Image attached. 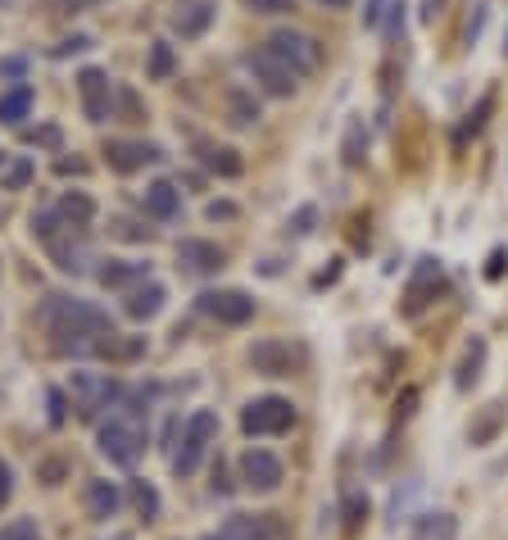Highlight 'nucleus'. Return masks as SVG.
Instances as JSON below:
<instances>
[{
  "label": "nucleus",
  "instance_id": "f257e3e1",
  "mask_svg": "<svg viewBox=\"0 0 508 540\" xmlns=\"http://www.w3.org/2000/svg\"><path fill=\"white\" fill-rule=\"evenodd\" d=\"M41 327L55 336V350L64 354H87L96 350L105 336H114V323H109L105 309L87 305V300H73V295H50L41 305Z\"/></svg>",
  "mask_w": 508,
  "mask_h": 540
},
{
  "label": "nucleus",
  "instance_id": "f03ea898",
  "mask_svg": "<svg viewBox=\"0 0 508 540\" xmlns=\"http://www.w3.org/2000/svg\"><path fill=\"white\" fill-rule=\"evenodd\" d=\"M264 50L277 59V64H286L295 78H304V73H313L318 64H323V46H318L309 32H295V28H277L273 37L264 41Z\"/></svg>",
  "mask_w": 508,
  "mask_h": 540
},
{
  "label": "nucleus",
  "instance_id": "7ed1b4c3",
  "mask_svg": "<svg viewBox=\"0 0 508 540\" xmlns=\"http://www.w3.org/2000/svg\"><path fill=\"white\" fill-rule=\"evenodd\" d=\"M241 427L250 436H282L295 427V404L282 400V395H259V400L245 404Z\"/></svg>",
  "mask_w": 508,
  "mask_h": 540
},
{
  "label": "nucleus",
  "instance_id": "20e7f679",
  "mask_svg": "<svg viewBox=\"0 0 508 540\" xmlns=\"http://www.w3.org/2000/svg\"><path fill=\"white\" fill-rule=\"evenodd\" d=\"M214 436H218V413L200 409L196 418L182 427V450H177V459H173L177 477H191V472L200 468V459H205V450L214 445Z\"/></svg>",
  "mask_w": 508,
  "mask_h": 540
},
{
  "label": "nucleus",
  "instance_id": "39448f33",
  "mask_svg": "<svg viewBox=\"0 0 508 540\" xmlns=\"http://www.w3.org/2000/svg\"><path fill=\"white\" fill-rule=\"evenodd\" d=\"M100 454L109 463H137L146 454V432H141L132 418H109L100 427Z\"/></svg>",
  "mask_w": 508,
  "mask_h": 540
},
{
  "label": "nucleus",
  "instance_id": "423d86ee",
  "mask_svg": "<svg viewBox=\"0 0 508 540\" xmlns=\"http://www.w3.org/2000/svg\"><path fill=\"white\" fill-rule=\"evenodd\" d=\"M250 364L254 373H264V377H295L304 368V350L291 341H254Z\"/></svg>",
  "mask_w": 508,
  "mask_h": 540
},
{
  "label": "nucleus",
  "instance_id": "0eeeda50",
  "mask_svg": "<svg viewBox=\"0 0 508 540\" xmlns=\"http://www.w3.org/2000/svg\"><path fill=\"white\" fill-rule=\"evenodd\" d=\"M218 540H291L282 513H232Z\"/></svg>",
  "mask_w": 508,
  "mask_h": 540
},
{
  "label": "nucleus",
  "instance_id": "6e6552de",
  "mask_svg": "<svg viewBox=\"0 0 508 540\" xmlns=\"http://www.w3.org/2000/svg\"><path fill=\"white\" fill-rule=\"evenodd\" d=\"M440 291H445V268H440V259H418L413 282H409V291H404V314L418 318Z\"/></svg>",
  "mask_w": 508,
  "mask_h": 540
},
{
  "label": "nucleus",
  "instance_id": "1a4fd4ad",
  "mask_svg": "<svg viewBox=\"0 0 508 540\" xmlns=\"http://www.w3.org/2000/svg\"><path fill=\"white\" fill-rule=\"evenodd\" d=\"M282 477H286V468H282L277 454H268V450H245L241 454V482L250 486V491L268 495V491L282 486Z\"/></svg>",
  "mask_w": 508,
  "mask_h": 540
},
{
  "label": "nucleus",
  "instance_id": "9d476101",
  "mask_svg": "<svg viewBox=\"0 0 508 540\" xmlns=\"http://www.w3.org/2000/svg\"><path fill=\"white\" fill-rule=\"evenodd\" d=\"M200 314L218 318V323H227V327H241L254 318V300L245 291H205L200 295Z\"/></svg>",
  "mask_w": 508,
  "mask_h": 540
},
{
  "label": "nucleus",
  "instance_id": "9b49d317",
  "mask_svg": "<svg viewBox=\"0 0 508 540\" xmlns=\"http://www.w3.org/2000/svg\"><path fill=\"white\" fill-rule=\"evenodd\" d=\"M118 395L114 377H100V373H73V404H78L82 418H96L100 409H109V400Z\"/></svg>",
  "mask_w": 508,
  "mask_h": 540
},
{
  "label": "nucleus",
  "instance_id": "f8f14e48",
  "mask_svg": "<svg viewBox=\"0 0 508 540\" xmlns=\"http://www.w3.org/2000/svg\"><path fill=\"white\" fill-rule=\"evenodd\" d=\"M245 69L254 73V82H259L268 96H291V91L300 87V78H295L286 64H277L268 50H254V55H245Z\"/></svg>",
  "mask_w": 508,
  "mask_h": 540
},
{
  "label": "nucleus",
  "instance_id": "ddd939ff",
  "mask_svg": "<svg viewBox=\"0 0 508 540\" xmlns=\"http://www.w3.org/2000/svg\"><path fill=\"white\" fill-rule=\"evenodd\" d=\"M105 159L114 173H137V168L146 164H159V146H150V141H109L105 146Z\"/></svg>",
  "mask_w": 508,
  "mask_h": 540
},
{
  "label": "nucleus",
  "instance_id": "4468645a",
  "mask_svg": "<svg viewBox=\"0 0 508 540\" xmlns=\"http://www.w3.org/2000/svg\"><path fill=\"white\" fill-rule=\"evenodd\" d=\"M177 264L186 268V273H218V268L227 264V255H223V246H214V241H196V236H191V241H182V246H177Z\"/></svg>",
  "mask_w": 508,
  "mask_h": 540
},
{
  "label": "nucleus",
  "instance_id": "2eb2a0df",
  "mask_svg": "<svg viewBox=\"0 0 508 540\" xmlns=\"http://www.w3.org/2000/svg\"><path fill=\"white\" fill-rule=\"evenodd\" d=\"M78 87H82V109H87V118H91V123H105V118H109V100H114L109 78L100 69H82Z\"/></svg>",
  "mask_w": 508,
  "mask_h": 540
},
{
  "label": "nucleus",
  "instance_id": "dca6fc26",
  "mask_svg": "<svg viewBox=\"0 0 508 540\" xmlns=\"http://www.w3.org/2000/svg\"><path fill=\"white\" fill-rule=\"evenodd\" d=\"M214 19H218L214 0H182V5H177V14H173V28L182 32L186 41H191V37H200V32H205Z\"/></svg>",
  "mask_w": 508,
  "mask_h": 540
},
{
  "label": "nucleus",
  "instance_id": "f3484780",
  "mask_svg": "<svg viewBox=\"0 0 508 540\" xmlns=\"http://www.w3.org/2000/svg\"><path fill=\"white\" fill-rule=\"evenodd\" d=\"M196 159L218 177H236L241 173V155L232 146H214V141H196Z\"/></svg>",
  "mask_w": 508,
  "mask_h": 540
},
{
  "label": "nucleus",
  "instance_id": "a211bd4d",
  "mask_svg": "<svg viewBox=\"0 0 508 540\" xmlns=\"http://www.w3.org/2000/svg\"><path fill=\"white\" fill-rule=\"evenodd\" d=\"M164 300H168V291L159 282H146V286H137V291L127 295V318H155L159 309H164Z\"/></svg>",
  "mask_w": 508,
  "mask_h": 540
},
{
  "label": "nucleus",
  "instance_id": "6ab92c4d",
  "mask_svg": "<svg viewBox=\"0 0 508 540\" xmlns=\"http://www.w3.org/2000/svg\"><path fill=\"white\" fill-rule=\"evenodd\" d=\"M118 504H123V495H118L114 482H87V513H91L96 522L114 518Z\"/></svg>",
  "mask_w": 508,
  "mask_h": 540
},
{
  "label": "nucleus",
  "instance_id": "aec40b11",
  "mask_svg": "<svg viewBox=\"0 0 508 540\" xmlns=\"http://www.w3.org/2000/svg\"><path fill=\"white\" fill-rule=\"evenodd\" d=\"M481 364H486V341H481V336H472L468 350H463V359H459V373H454V386H459V391H468V386L481 377Z\"/></svg>",
  "mask_w": 508,
  "mask_h": 540
},
{
  "label": "nucleus",
  "instance_id": "412c9836",
  "mask_svg": "<svg viewBox=\"0 0 508 540\" xmlns=\"http://www.w3.org/2000/svg\"><path fill=\"white\" fill-rule=\"evenodd\" d=\"M146 209L155 218H173L177 209H182V196H177L173 182H150L146 187Z\"/></svg>",
  "mask_w": 508,
  "mask_h": 540
},
{
  "label": "nucleus",
  "instance_id": "4be33fe9",
  "mask_svg": "<svg viewBox=\"0 0 508 540\" xmlns=\"http://www.w3.org/2000/svg\"><path fill=\"white\" fill-rule=\"evenodd\" d=\"M150 264H132V259H109L105 268H100V282L105 286H132V282H146Z\"/></svg>",
  "mask_w": 508,
  "mask_h": 540
},
{
  "label": "nucleus",
  "instance_id": "5701e85b",
  "mask_svg": "<svg viewBox=\"0 0 508 540\" xmlns=\"http://www.w3.org/2000/svg\"><path fill=\"white\" fill-rule=\"evenodd\" d=\"M59 218L69 227H87L91 218H96V205H91V196H82V191H69V196L59 200V209H55Z\"/></svg>",
  "mask_w": 508,
  "mask_h": 540
},
{
  "label": "nucleus",
  "instance_id": "b1692460",
  "mask_svg": "<svg viewBox=\"0 0 508 540\" xmlns=\"http://www.w3.org/2000/svg\"><path fill=\"white\" fill-rule=\"evenodd\" d=\"M459 536V522L450 513H427V518L413 527V540H454Z\"/></svg>",
  "mask_w": 508,
  "mask_h": 540
},
{
  "label": "nucleus",
  "instance_id": "393cba45",
  "mask_svg": "<svg viewBox=\"0 0 508 540\" xmlns=\"http://www.w3.org/2000/svg\"><path fill=\"white\" fill-rule=\"evenodd\" d=\"M32 109V87H14L0 96V123H23Z\"/></svg>",
  "mask_w": 508,
  "mask_h": 540
},
{
  "label": "nucleus",
  "instance_id": "a878e982",
  "mask_svg": "<svg viewBox=\"0 0 508 540\" xmlns=\"http://www.w3.org/2000/svg\"><path fill=\"white\" fill-rule=\"evenodd\" d=\"M499 423H504V404H486V413H481V423L468 432V436H472V445H486L490 436L499 432Z\"/></svg>",
  "mask_w": 508,
  "mask_h": 540
},
{
  "label": "nucleus",
  "instance_id": "bb28decb",
  "mask_svg": "<svg viewBox=\"0 0 508 540\" xmlns=\"http://www.w3.org/2000/svg\"><path fill=\"white\" fill-rule=\"evenodd\" d=\"M232 123L236 128H254V123H259V105H254L245 91H232Z\"/></svg>",
  "mask_w": 508,
  "mask_h": 540
},
{
  "label": "nucleus",
  "instance_id": "cd10ccee",
  "mask_svg": "<svg viewBox=\"0 0 508 540\" xmlns=\"http://www.w3.org/2000/svg\"><path fill=\"white\" fill-rule=\"evenodd\" d=\"M168 73H173V50H168L164 41H155V46H150V78L164 82Z\"/></svg>",
  "mask_w": 508,
  "mask_h": 540
},
{
  "label": "nucleus",
  "instance_id": "c85d7f7f",
  "mask_svg": "<svg viewBox=\"0 0 508 540\" xmlns=\"http://www.w3.org/2000/svg\"><path fill=\"white\" fill-rule=\"evenodd\" d=\"M132 500H137V509H141V518H146V522L159 513V495H155V486L137 482V486H132Z\"/></svg>",
  "mask_w": 508,
  "mask_h": 540
},
{
  "label": "nucleus",
  "instance_id": "c756f323",
  "mask_svg": "<svg viewBox=\"0 0 508 540\" xmlns=\"http://www.w3.org/2000/svg\"><path fill=\"white\" fill-rule=\"evenodd\" d=\"M0 540H41V531H37V522L14 518V522H5V527H0Z\"/></svg>",
  "mask_w": 508,
  "mask_h": 540
},
{
  "label": "nucleus",
  "instance_id": "7c9ffc66",
  "mask_svg": "<svg viewBox=\"0 0 508 540\" xmlns=\"http://www.w3.org/2000/svg\"><path fill=\"white\" fill-rule=\"evenodd\" d=\"M490 109H495V96H481V105L472 109L468 123H463V137H477V132L486 128V114H490Z\"/></svg>",
  "mask_w": 508,
  "mask_h": 540
},
{
  "label": "nucleus",
  "instance_id": "2f4dec72",
  "mask_svg": "<svg viewBox=\"0 0 508 540\" xmlns=\"http://www.w3.org/2000/svg\"><path fill=\"white\" fill-rule=\"evenodd\" d=\"M363 150H368V137H363V128L354 123L350 137H345V164H363Z\"/></svg>",
  "mask_w": 508,
  "mask_h": 540
},
{
  "label": "nucleus",
  "instance_id": "473e14b6",
  "mask_svg": "<svg viewBox=\"0 0 508 540\" xmlns=\"http://www.w3.org/2000/svg\"><path fill=\"white\" fill-rule=\"evenodd\" d=\"M245 10H254V14H286V10H295V0H245Z\"/></svg>",
  "mask_w": 508,
  "mask_h": 540
},
{
  "label": "nucleus",
  "instance_id": "72a5a7b5",
  "mask_svg": "<svg viewBox=\"0 0 508 540\" xmlns=\"http://www.w3.org/2000/svg\"><path fill=\"white\" fill-rule=\"evenodd\" d=\"M28 177H32V164H28V159H19V164H14L10 173H5V187L19 191V187H28Z\"/></svg>",
  "mask_w": 508,
  "mask_h": 540
},
{
  "label": "nucleus",
  "instance_id": "f704fd0d",
  "mask_svg": "<svg viewBox=\"0 0 508 540\" xmlns=\"http://www.w3.org/2000/svg\"><path fill=\"white\" fill-rule=\"evenodd\" d=\"M386 10H391V0H368V10H363V28H381Z\"/></svg>",
  "mask_w": 508,
  "mask_h": 540
},
{
  "label": "nucleus",
  "instance_id": "c9c22d12",
  "mask_svg": "<svg viewBox=\"0 0 508 540\" xmlns=\"http://www.w3.org/2000/svg\"><path fill=\"white\" fill-rule=\"evenodd\" d=\"M345 513H350V518H345V531H359V518H368V500L354 495V500L345 504Z\"/></svg>",
  "mask_w": 508,
  "mask_h": 540
},
{
  "label": "nucleus",
  "instance_id": "e433bc0d",
  "mask_svg": "<svg viewBox=\"0 0 508 540\" xmlns=\"http://www.w3.org/2000/svg\"><path fill=\"white\" fill-rule=\"evenodd\" d=\"M504 268H508V250H490V264H486L490 282H499V277H504Z\"/></svg>",
  "mask_w": 508,
  "mask_h": 540
},
{
  "label": "nucleus",
  "instance_id": "4c0bfd02",
  "mask_svg": "<svg viewBox=\"0 0 508 540\" xmlns=\"http://www.w3.org/2000/svg\"><path fill=\"white\" fill-rule=\"evenodd\" d=\"M10 495H14V477H10V468L0 463V509L10 504Z\"/></svg>",
  "mask_w": 508,
  "mask_h": 540
},
{
  "label": "nucleus",
  "instance_id": "58836bf2",
  "mask_svg": "<svg viewBox=\"0 0 508 540\" xmlns=\"http://www.w3.org/2000/svg\"><path fill=\"white\" fill-rule=\"evenodd\" d=\"M23 141H32V146H37V141H41V146H59V132L55 128H41V132H28Z\"/></svg>",
  "mask_w": 508,
  "mask_h": 540
},
{
  "label": "nucleus",
  "instance_id": "ea45409f",
  "mask_svg": "<svg viewBox=\"0 0 508 540\" xmlns=\"http://www.w3.org/2000/svg\"><path fill=\"white\" fill-rule=\"evenodd\" d=\"M87 46H91V37H69L55 46V55H73V50H87Z\"/></svg>",
  "mask_w": 508,
  "mask_h": 540
},
{
  "label": "nucleus",
  "instance_id": "a19ab883",
  "mask_svg": "<svg viewBox=\"0 0 508 540\" xmlns=\"http://www.w3.org/2000/svg\"><path fill=\"white\" fill-rule=\"evenodd\" d=\"M118 232H123L127 241H146V236H150V227H137V223H118Z\"/></svg>",
  "mask_w": 508,
  "mask_h": 540
},
{
  "label": "nucleus",
  "instance_id": "79ce46f5",
  "mask_svg": "<svg viewBox=\"0 0 508 540\" xmlns=\"http://www.w3.org/2000/svg\"><path fill=\"white\" fill-rule=\"evenodd\" d=\"M50 423H64V395L50 391Z\"/></svg>",
  "mask_w": 508,
  "mask_h": 540
},
{
  "label": "nucleus",
  "instance_id": "37998d69",
  "mask_svg": "<svg viewBox=\"0 0 508 540\" xmlns=\"http://www.w3.org/2000/svg\"><path fill=\"white\" fill-rule=\"evenodd\" d=\"M55 10H87V5H96V0H50Z\"/></svg>",
  "mask_w": 508,
  "mask_h": 540
},
{
  "label": "nucleus",
  "instance_id": "c03bdc74",
  "mask_svg": "<svg viewBox=\"0 0 508 540\" xmlns=\"http://www.w3.org/2000/svg\"><path fill=\"white\" fill-rule=\"evenodd\" d=\"M440 5H445V0H422V19H427V23H436Z\"/></svg>",
  "mask_w": 508,
  "mask_h": 540
},
{
  "label": "nucleus",
  "instance_id": "a18cd8bd",
  "mask_svg": "<svg viewBox=\"0 0 508 540\" xmlns=\"http://www.w3.org/2000/svg\"><path fill=\"white\" fill-rule=\"evenodd\" d=\"M309 223H313V209H300L295 214V232H309Z\"/></svg>",
  "mask_w": 508,
  "mask_h": 540
},
{
  "label": "nucleus",
  "instance_id": "49530a36",
  "mask_svg": "<svg viewBox=\"0 0 508 540\" xmlns=\"http://www.w3.org/2000/svg\"><path fill=\"white\" fill-rule=\"evenodd\" d=\"M209 218H236V205H209Z\"/></svg>",
  "mask_w": 508,
  "mask_h": 540
},
{
  "label": "nucleus",
  "instance_id": "de8ad7c7",
  "mask_svg": "<svg viewBox=\"0 0 508 540\" xmlns=\"http://www.w3.org/2000/svg\"><path fill=\"white\" fill-rule=\"evenodd\" d=\"M59 173H87V164H82V159H64V164H59Z\"/></svg>",
  "mask_w": 508,
  "mask_h": 540
},
{
  "label": "nucleus",
  "instance_id": "09e8293b",
  "mask_svg": "<svg viewBox=\"0 0 508 540\" xmlns=\"http://www.w3.org/2000/svg\"><path fill=\"white\" fill-rule=\"evenodd\" d=\"M318 5H323V10H345L350 0H318Z\"/></svg>",
  "mask_w": 508,
  "mask_h": 540
}]
</instances>
